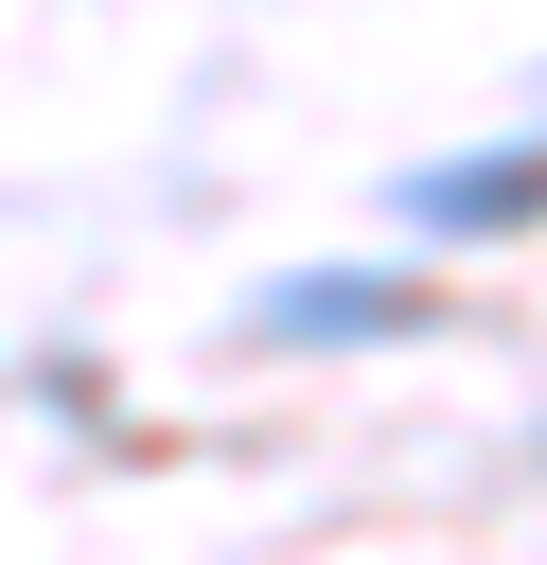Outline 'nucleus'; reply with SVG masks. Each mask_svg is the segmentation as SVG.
<instances>
[{
    "mask_svg": "<svg viewBox=\"0 0 547 565\" xmlns=\"http://www.w3.org/2000/svg\"><path fill=\"white\" fill-rule=\"evenodd\" d=\"M423 212H441V230H512V212H547V141H529V159H494V177H441Z\"/></svg>",
    "mask_w": 547,
    "mask_h": 565,
    "instance_id": "obj_1",
    "label": "nucleus"
}]
</instances>
